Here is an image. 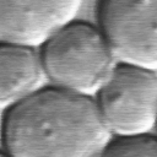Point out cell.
Here are the masks:
<instances>
[{"mask_svg":"<svg viewBox=\"0 0 157 157\" xmlns=\"http://www.w3.org/2000/svg\"><path fill=\"white\" fill-rule=\"evenodd\" d=\"M1 141L10 157H99L112 132L93 97L52 86L4 110Z\"/></svg>","mask_w":157,"mask_h":157,"instance_id":"obj_1","label":"cell"},{"mask_svg":"<svg viewBox=\"0 0 157 157\" xmlns=\"http://www.w3.org/2000/svg\"><path fill=\"white\" fill-rule=\"evenodd\" d=\"M52 86L94 97L114 70L118 59L99 27L74 21L40 48Z\"/></svg>","mask_w":157,"mask_h":157,"instance_id":"obj_2","label":"cell"},{"mask_svg":"<svg viewBox=\"0 0 157 157\" xmlns=\"http://www.w3.org/2000/svg\"><path fill=\"white\" fill-rule=\"evenodd\" d=\"M93 98L112 135H147L157 123V71L118 61Z\"/></svg>","mask_w":157,"mask_h":157,"instance_id":"obj_3","label":"cell"},{"mask_svg":"<svg viewBox=\"0 0 157 157\" xmlns=\"http://www.w3.org/2000/svg\"><path fill=\"white\" fill-rule=\"evenodd\" d=\"M98 21L118 61L157 71V0H101Z\"/></svg>","mask_w":157,"mask_h":157,"instance_id":"obj_4","label":"cell"},{"mask_svg":"<svg viewBox=\"0 0 157 157\" xmlns=\"http://www.w3.org/2000/svg\"><path fill=\"white\" fill-rule=\"evenodd\" d=\"M82 0H0V40L40 48L75 21Z\"/></svg>","mask_w":157,"mask_h":157,"instance_id":"obj_5","label":"cell"},{"mask_svg":"<svg viewBox=\"0 0 157 157\" xmlns=\"http://www.w3.org/2000/svg\"><path fill=\"white\" fill-rule=\"evenodd\" d=\"M47 80L39 48L1 42L0 101L2 112L40 91Z\"/></svg>","mask_w":157,"mask_h":157,"instance_id":"obj_6","label":"cell"},{"mask_svg":"<svg viewBox=\"0 0 157 157\" xmlns=\"http://www.w3.org/2000/svg\"><path fill=\"white\" fill-rule=\"evenodd\" d=\"M99 157H157V136L147 134L117 137Z\"/></svg>","mask_w":157,"mask_h":157,"instance_id":"obj_7","label":"cell"},{"mask_svg":"<svg viewBox=\"0 0 157 157\" xmlns=\"http://www.w3.org/2000/svg\"><path fill=\"white\" fill-rule=\"evenodd\" d=\"M0 157H10V156H7L5 152H1V156H0Z\"/></svg>","mask_w":157,"mask_h":157,"instance_id":"obj_8","label":"cell"},{"mask_svg":"<svg viewBox=\"0 0 157 157\" xmlns=\"http://www.w3.org/2000/svg\"><path fill=\"white\" fill-rule=\"evenodd\" d=\"M156 129H157V123H156Z\"/></svg>","mask_w":157,"mask_h":157,"instance_id":"obj_9","label":"cell"}]
</instances>
